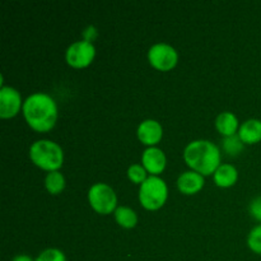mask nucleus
Wrapping results in <instances>:
<instances>
[{"label":"nucleus","mask_w":261,"mask_h":261,"mask_svg":"<svg viewBox=\"0 0 261 261\" xmlns=\"http://www.w3.org/2000/svg\"><path fill=\"white\" fill-rule=\"evenodd\" d=\"M23 117L32 130L37 133H48L58 121V105L47 93L36 92L28 96L23 103Z\"/></svg>","instance_id":"nucleus-1"},{"label":"nucleus","mask_w":261,"mask_h":261,"mask_svg":"<svg viewBox=\"0 0 261 261\" xmlns=\"http://www.w3.org/2000/svg\"><path fill=\"white\" fill-rule=\"evenodd\" d=\"M219 148L211 140L199 139L189 143L184 149V161L191 171L201 176L214 175L217 168L222 165Z\"/></svg>","instance_id":"nucleus-2"},{"label":"nucleus","mask_w":261,"mask_h":261,"mask_svg":"<svg viewBox=\"0 0 261 261\" xmlns=\"http://www.w3.org/2000/svg\"><path fill=\"white\" fill-rule=\"evenodd\" d=\"M30 158L35 166L47 172L59 171L63 167L64 152L58 143L48 139L36 140L30 148Z\"/></svg>","instance_id":"nucleus-3"},{"label":"nucleus","mask_w":261,"mask_h":261,"mask_svg":"<svg viewBox=\"0 0 261 261\" xmlns=\"http://www.w3.org/2000/svg\"><path fill=\"white\" fill-rule=\"evenodd\" d=\"M139 203L145 211L154 212L162 208L168 199V186L160 176H149L139 186Z\"/></svg>","instance_id":"nucleus-4"},{"label":"nucleus","mask_w":261,"mask_h":261,"mask_svg":"<svg viewBox=\"0 0 261 261\" xmlns=\"http://www.w3.org/2000/svg\"><path fill=\"white\" fill-rule=\"evenodd\" d=\"M88 203L96 213L109 216L117 209L116 193L107 184L97 182L88 190Z\"/></svg>","instance_id":"nucleus-5"},{"label":"nucleus","mask_w":261,"mask_h":261,"mask_svg":"<svg viewBox=\"0 0 261 261\" xmlns=\"http://www.w3.org/2000/svg\"><path fill=\"white\" fill-rule=\"evenodd\" d=\"M148 61L155 70L170 71L177 65L178 54L173 46L158 42L148 50Z\"/></svg>","instance_id":"nucleus-6"},{"label":"nucleus","mask_w":261,"mask_h":261,"mask_svg":"<svg viewBox=\"0 0 261 261\" xmlns=\"http://www.w3.org/2000/svg\"><path fill=\"white\" fill-rule=\"evenodd\" d=\"M96 58V47L87 41H76L71 43L65 53V60L74 69H84L91 65Z\"/></svg>","instance_id":"nucleus-7"},{"label":"nucleus","mask_w":261,"mask_h":261,"mask_svg":"<svg viewBox=\"0 0 261 261\" xmlns=\"http://www.w3.org/2000/svg\"><path fill=\"white\" fill-rule=\"evenodd\" d=\"M24 101L19 92L13 87L3 86L0 88V117L4 120L13 119L23 109Z\"/></svg>","instance_id":"nucleus-8"},{"label":"nucleus","mask_w":261,"mask_h":261,"mask_svg":"<svg viewBox=\"0 0 261 261\" xmlns=\"http://www.w3.org/2000/svg\"><path fill=\"white\" fill-rule=\"evenodd\" d=\"M138 139L148 148L157 147L163 138V127L157 120L147 119L139 124L137 129Z\"/></svg>","instance_id":"nucleus-9"},{"label":"nucleus","mask_w":261,"mask_h":261,"mask_svg":"<svg viewBox=\"0 0 261 261\" xmlns=\"http://www.w3.org/2000/svg\"><path fill=\"white\" fill-rule=\"evenodd\" d=\"M142 166L150 176H160L167 166L165 152L158 147H150L143 152Z\"/></svg>","instance_id":"nucleus-10"},{"label":"nucleus","mask_w":261,"mask_h":261,"mask_svg":"<svg viewBox=\"0 0 261 261\" xmlns=\"http://www.w3.org/2000/svg\"><path fill=\"white\" fill-rule=\"evenodd\" d=\"M204 185H205L204 176L195 171H186L177 178V189L184 195H195L203 190Z\"/></svg>","instance_id":"nucleus-11"},{"label":"nucleus","mask_w":261,"mask_h":261,"mask_svg":"<svg viewBox=\"0 0 261 261\" xmlns=\"http://www.w3.org/2000/svg\"><path fill=\"white\" fill-rule=\"evenodd\" d=\"M240 139L244 144L254 145L261 142V120L250 119L246 120L239 129Z\"/></svg>","instance_id":"nucleus-12"},{"label":"nucleus","mask_w":261,"mask_h":261,"mask_svg":"<svg viewBox=\"0 0 261 261\" xmlns=\"http://www.w3.org/2000/svg\"><path fill=\"white\" fill-rule=\"evenodd\" d=\"M214 184L218 188L228 189L232 188L239 180V171L233 165L229 163H222L213 175Z\"/></svg>","instance_id":"nucleus-13"},{"label":"nucleus","mask_w":261,"mask_h":261,"mask_svg":"<svg viewBox=\"0 0 261 261\" xmlns=\"http://www.w3.org/2000/svg\"><path fill=\"white\" fill-rule=\"evenodd\" d=\"M240 126L241 125L239 124V119L236 117V115L229 111L221 112L216 119V129L224 138L236 135L239 133Z\"/></svg>","instance_id":"nucleus-14"},{"label":"nucleus","mask_w":261,"mask_h":261,"mask_svg":"<svg viewBox=\"0 0 261 261\" xmlns=\"http://www.w3.org/2000/svg\"><path fill=\"white\" fill-rule=\"evenodd\" d=\"M114 216L116 223L125 229H132L138 224L137 213H135V211H133L132 208H129V206H117Z\"/></svg>","instance_id":"nucleus-15"},{"label":"nucleus","mask_w":261,"mask_h":261,"mask_svg":"<svg viewBox=\"0 0 261 261\" xmlns=\"http://www.w3.org/2000/svg\"><path fill=\"white\" fill-rule=\"evenodd\" d=\"M66 186L65 177L60 171H53L48 172L45 177V188L51 195H59L64 191Z\"/></svg>","instance_id":"nucleus-16"},{"label":"nucleus","mask_w":261,"mask_h":261,"mask_svg":"<svg viewBox=\"0 0 261 261\" xmlns=\"http://www.w3.org/2000/svg\"><path fill=\"white\" fill-rule=\"evenodd\" d=\"M244 147L245 144L240 139L239 134L223 138V140H222V148H223L224 153L227 155H229V157H236V155H239L244 150Z\"/></svg>","instance_id":"nucleus-17"},{"label":"nucleus","mask_w":261,"mask_h":261,"mask_svg":"<svg viewBox=\"0 0 261 261\" xmlns=\"http://www.w3.org/2000/svg\"><path fill=\"white\" fill-rule=\"evenodd\" d=\"M148 177H149V176H148L147 170H145L142 165H132L127 168V178H129L133 184L142 185Z\"/></svg>","instance_id":"nucleus-18"},{"label":"nucleus","mask_w":261,"mask_h":261,"mask_svg":"<svg viewBox=\"0 0 261 261\" xmlns=\"http://www.w3.org/2000/svg\"><path fill=\"white\" fill-rule=\"evenodd\" d=\"M247 246L252 252L261 255V224L250 231L247 236Z\"/></svg>","instance_id":"nucleus-19"},{"label":"nucleus","mask_w":261,"mask_h":261,"mask_svg":"<svg viewBox=\"0 0 261 261\" xmlns=\"http://www.w3.org/2000/svg\"><path fill=\"white\" fill-rule=\"evenodd\" d=\"M35 261H66V256L59 249H46L36 257Z\"/></svg>","instance_id":"nucleus-20"},{"label":"nucleus","mask_w":261,"mask_h":261,"mask_svg":"<svg viewBox=\"0 0 261 261\" xmlns=\"http://www.w3.org/2000/svg\"><path fill=\"white\" fill-rule=\"evenodd\" d=\"M249 212L252 218H255L261 223V195L255 198L254 200H251L249 205Z\"/></svg>","instance_id":"nucleus-21"},{"label":"nucleus","mask_w":261,"mask_h":261,"mask_svg":"<svg viewBox=\"0 0 261 261\" xmlns=\"http://www.w3.org/2000/svg\"><path fill=\"white\" fill-rule=\"evenodd\" d=\"M82 36H83L84 41L93 43V41L98 37V31H97V28L94 27V25H88V27L83 31Z\"/></svg>","instance_id":"nucleus-22"},{"label":"nucleus","mask_w":261,"mask_h":261,"mask_svg":"<svg viewBox=\"0 0 261 261\" xmlns=\"http://www.w3.org/2000/svg\"><path fill=\"white\" fill-rule=\"evenodd\" d=\"M12 261H35V260H33L31 256H28V255L22 254V255H17L15 257H13Z\"/></svg>","instance_id":"nucleus-23"}]
</instances>
